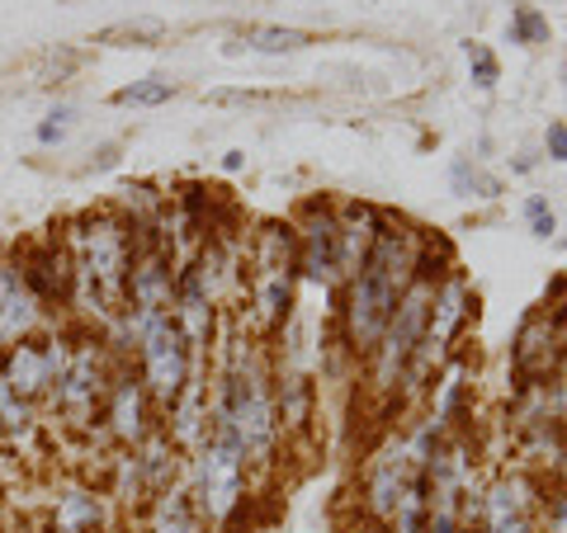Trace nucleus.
<instances>
[{
    "instance_id": "15",
    "label": "nucleus",
    "mask_w": 567,
    "mask_h": 533,
    "mask_svg": "<svg viewBox=\"0 0 567 533\" xmlns=\"http://www.w3.org/2000/svg\"><path fill=\"white\" fill-rule=\"evenodd\" d=\"M142 533H204V520L185 491H166L147 505V524Z\"/></svg>"
},
{
    "instance_id": "3",
    "label": "nucleus",
    "mask_w": 567,
    "mask_h": 533,
    "mask_svg": "<svg viewBox=\"0 0 567 533\" xmlns=\"http://www.w3.org/2000/svg\"><path fill=\"white\" fill-rule=\"evenodd\" d=\"M114 373H118L114 349L100 331H71L66 364L58 373V383H52V397L43 411L58 420L66 435H95Z\"/></svg>"
},
{
    "instance_id": "11",
    "label": "nucleus",
    "mask_w": 567,
    "mask_h": 533,
    "mask_svg": "<svg viewBox=\"0 0 567 533\" xmlns=\"http://www.w3.org/2000/svg\"><path fill=\"white\" fill-rule=\"evenodd\" d=\"M435 302V289L431 283H416V289H406L393 322H388V341H383V354H379V387H393V378L402 373V364L412 359L416 349V335L425 331V307Z\"/></svg>"
},
{
    "instance_id": "21",
    "label": "nucleus",
    "mask_w": 567,
    "mask_h": 533,
    "mask_svg": "<svg viewBox=\"0 0 567 533\" xmlns=\"http://www.w3.org/2000/svg\"><path fill=\"white\" fill-rule=\"evenodd\" d=\"M468 66H473L477 85H483V91H492V85H496V58H492L483 43H468Z\"/></svg>"
},
{
    "instance_id": "19",
    "label": "nucleus",
    "mask_w": 567,
    "mask_h": 533,
    "mask_svg": "<svg viewBox=\"0 0 567 533\" xmlns=\"http://www.w3.org/2000/svg\"><path fill=\"white\" fill-rule=\"evenodd\" d=\"M312 43V33L303 29H275V24H260V29H246V48H256V52H298V48H308Z\"/></svg>"
},
{
    "instance_id": "26",
    "label": "nucleus",
    "mask_w": 567,
    "mask_h": 533,
    "mask_svg": "<svg viewBox=\"0 0 567 533\" xmlns=\"http://www.w3.org/2000/svg\"><path fill=\"white\" fill-rule=\"evenodd\" d=\"M114 151H118V147H100V151H95V161H91V166H95V170H110V166L118 161V156H114Z\"/></svg>"
},
{
    "instance_id": "24",
    "label": "nucleus",
    "mask_w": 567,
    "mask_h": 533,
    "mask_svg": "<svg viewBox=\"0 0 567 533\" xmlns=\"http://www.w3.org/2000/svg\"><path fill=\"white\" fill-rule=\"evenodd\" d=\"M10 487H14V449L0 439V501L10 495Z\"/></svg>"
},
{
    "instance_id": "18",
    "label": "nucleus",
    "mask_w": 567,
    "mask_h": 533,
    "mask_svg": "<svg viewBox=\"0 0 567 533\" xmlns=\"http://www.w3.org/2000/svg\"><path fill=\"white\" fill-rule=\"evenodd\" d=\"M175 100V81L166 76H142L133 85H118L110 95L114 109H156V104H171Z\"/></svg>"
},
{
    "instance_id": "17",
    "label": "nucleus",
    "mask_w": 567,
    "mask_h": 533,
    "mask_svg": "<svg viewBox=\"0 0 567 533\" xmlns=\"http://www.w3.org/2000/svg\"><path fill=\"white\" fill-rule=\"evenodd\" d=\"M76 66H81V52H71V48H39L20 71L29 76L24 85L33 91V85H62Z\"/></svg>"
},
{
    "instance_id": "5",
    "label": "nucleus",
    "mask_w": 567,
    "mask_h": 533,
    "mask_svg": "<svg viewBox=\"0 0 567 533\" xmlns=\"http://www.w3.org/2000/svg\"><path fill=\"white\" fill-rule=\"evenodd\" d=\"M246 453L237 449V439L218 430V425H208V435L189 449V501L199 510V520H227L241 495H246Z\"/></svg>"
},
{
    "instance_id": "7",
    "label": "nucleus",
    "mask_w": 567,
    "mask_h": 533,
    "mask_svg": "<svg viewBox=\"0 0 567 533\" xmlns=\"http://www.w3.org/2000/svg\"><path fill=\"white\" fill-rule=\"evenodd\" d=\"M66 349H71V331L52 326V331L29 335V341L0 354V373H6V383L14 387V397L43 411L52 397V383H58V373L66 364Z\"/></svg>"
},
{
    "instance_id": "22",
    "label": "nucleus",
    "mask_w": 567,
    "mask_h": 533,
    "mask_svg": "<svg viewBox=\"0 0 567 533\" xmlns=\"http://www.w3.org/2000/svg\"><path fill=\"white\" fill-rule=\"evenodd\" d=\"M544 33H548V24H544L529 6H520V10H516V39H520V43H539Z\"/></svg>"
},
{
    "instance_id": "9",
    "label": "nucleus",
    "mask_w": 567,
    "mask_h": 533,
    "mask_svg": "<svg viewBox=\"0 0 567 533\" xmlns=\"http://www.w3.org/2000/svg\"><path fill=\"white\" fill-rule=\"evenodd\" d=\"M95 430L110 435L118 449H133V443H142L147 435L162 430V406L152 401V393L142 387V378L128 368V364H118L114 373V383H110V397H104V411H100V425Z\"/></svg>"
},
{
    "instance_id": "2",
    "label": "nucleus",
    "mask_w": 567,
    "mask_h": 533,
    "mask_svg": "<svg viewBox=\"0 0 567 533\" xmlns=\"http://www.w3.org/2000/svg\"><path fill=\"white\" fill-rule=\"evenodd\" d=\"M412 264L416 260H412V241H406V232L393 222H383L379 237L369 241L360 270H354L350 297H346V341L360 354L379 349L402 293L412 289Z\"/></svg>"
},
{
    "instance_id": "14",
    "label": "nucleus",
    "mask_w": 567,
    "mask_h": 533,
    "mask_svg": "<svg viewBox=\"0 0 567 533\" xmlns=\"http://www.w3.org/2000/svg\"><path fill=\"white\" fill-rule=\"evenodd\" d=\"M39 430H43V411L14 397V387L6 383V373H0V439H6L10 449L20 453Z\"/></svg>"
},
{
    "instance_id": "10",
    "label": "nucleus",
    "mask_w": 567,
    "mask_h": 533,
    "mask_svg": "<svg viewBox=\"0 0 567 533\" xmlns=\"http://www.w3.org/2000/svg\"><path fill=\"white\" fill-rule=\"evenodd\" d=\"M58 326V316H52L39 297L29 293V283L20 274V264H14L10 251H0V354L10 345L29 341V335H43Z\"/></svg>"
},
{
    "instance_id": "23",
    "label": "nucleus",
    "mask_w": 567,
    "mask_h": 533,
    "mask_svg": "<svg viewBox=\"0 0 567 533\" xmlns=\"http://www.w3.org/2000/svg\"><path fill=\"white\" fill-rule=\"evenodd\" d=\"M525 212H529V227H535V237H554V212H548V203L544 199H529L525 203Z\"/></svg>"
},
{
    "instance_id": "20",
    "label": "nucleus",
    "mask_w": 567,
    "mask_h": 533,
    "mask_svg": "<svg viewBox=\"0 0 567 533\" xmlns=\"http://www.w3.org/2000/svg\"><path fill=\"white\" fill-rule=\"evenodd\" d=\"M71 128H76V109H71V104H52L39 118V128H33V142H39V147H62Z\"/></svg>"
},
{
    "instance_id": "13",
    "label": "nucleus",
    "mask_w": 567,
    "mask_h": 533,
    "mask_svg": "<svg viewBox=\"0 0 567 533\" xmlns=\"http://www.w3.org/2000/svg\"><path fill=\"white\" fill-rule=\"evenodd\" d=\"M303 264L312 279H336L346 264V241H341V227L322 212H312V222L303 227Z\"/></svg>"
},
{
    "instance_id": "6",
    "label": "nucleus",
    "mask_w": 567,
    "mask_h": 533,
    "mask_svg": "<svg viewBox=\"0 0 567 533\" xmlns=\"http://www.w3.org/2000/svg\"><path fill=\"white\" fill-rule=\"evenodd\" d=\"M128 359H133L128 368L142 378V387H147L152 401L162 406V411H171V406L181 401V393L194 378H204V368L194 364L185 335H181V326H175L171 316H156V322L142 331V341L133 345Z\"/></svg>"
},
{
    "instance_id": "1",
    "label": "nucleus",
    "mask_w": 567,
    "mask_h": 533,
    "mask_svg": "<svg viewBox=\"0 0 567 533\" xmlns=\"http://www.w3.org/2000/svg\"><path fill=\"white\" fill-rule=\"evenodd\" d=\"M66 251L71 270H76V289H71V316L76 331H110V322L128 302V274L137 260L142 237L114 208H91L76 222H66Z\"/></svg>"
},
{
    "instance_id": "12",
    "label": "nucleus",
    "mask_w": 567,
    "mask_h": 533,
    "mask_svg": "<svg viewBox=\"0 0 567 533\" xmlns=\"http://www.w3.org/2000/svg\"><path fill=\"white\" fill-rule=\"evenodd\" d=\"M110 529V491L95 482H62L48 501L43 533H104Z\"/></svg>"
},
{
    "instance_id": "4",
    "label": "nucleus",
    "mask_w": 567,
    "mask_h": 533,
    "mask_svg": "<svg viewBox=\"0 0 567 533\" xmlns=\"http://www.w3.org/2000/svg\"><path fill=\"white\" fill-rule=\"evenodd\" d=\"M241 279V293H246V307H241V326L251 335H270L284 316H289V302H293V245L284 227H265V232L251 241L246 251V274Z\"/></svg>"
},
{
    "instance_id": "16",
    "label": "nucleus",
    "mask_w": 567,
    "mask_h": 533,
    "mask_svg": "<svg viewBox=\"0 0 567 533\" xmlns=\"http://www.w3.org/2000/svg\"><path fill=\"white\" fill-rule=\"evenodd\" d=\"M166 20H156V14H137V20H118V24H104L91 43L100 48H156L166 43Z\"/></svg>"
},
{
    "instance_id": "25",
    "label": "nucleus",
    "mask_w": 567,
    "mask_h": 533,
    "mask_svg": "<svg viewBox=\"0 0 567 533\" xmlns=\"http://www.w3.org/2000/svg\"><path fill=\"white\" fill-rule=\"evenodd\" d=\"M548 151H554V161H567V128H563V123L548 128Z\"/></svg>"
},
{
    "instance_id": "8",
    "label": "nucleus",
    "mask_w": 567,
    "mask_h": 533,
    "mask_svg": "<svg viewBox=\"0 0 567 533\" xmlns=\"http://www.w3.org/2000/svg\"><path fill=\"white\" fill-rule=\"evenodd\" d=\"M14 264L29 283V293L43 302V307L58 316L71 307V289H76V270H71V251H66V237L62 232H48V237H33L10 245Z\"/></svg>"
}]
</instances>
